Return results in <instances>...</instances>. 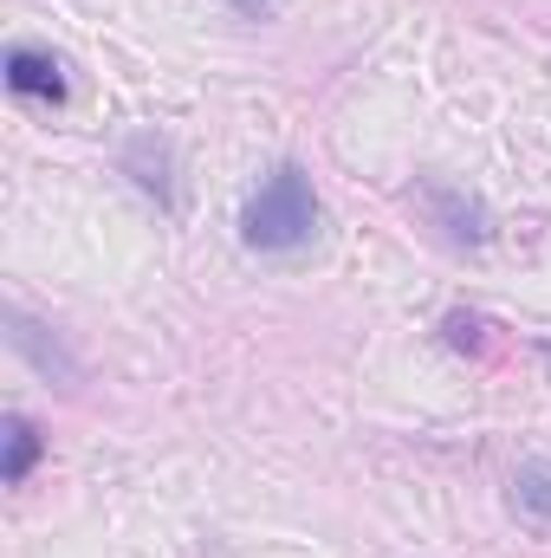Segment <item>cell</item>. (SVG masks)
<instances>
[{
  "instance_id": "2",
  "label": "cell",
  "mask_w": 551,
  "mask_h": 558,
  "mask_svg": "<svg viewBox=\"0 0 551 558\" xmlns=\"http://www.w3.org/2000/svg\"><path fill=\"white\" fill-rule=\"evenodd\" d=\"M7 85H13V98H33V105H65V65L52 59V52H39V46H13L7 52Z\"/></svg>"
},
{
  "instance_id": "5",
  "label": "cell",
  "mask_w": 551,
  "mask_h": 558,
  "mask_svg": "<svg viewBox=\"0 0 551 558\" xmlns=\"http://www.w3.org/2000/svg\"><path fill=\"white\" fill-rule=\"evenodd\" d=\"M13 344H20V351H26V357L52 377V384H65V390L78 384V364L65 357V344H59V338H46V325H33L26 312H13Z\"/></svg>"
},
{
  "instance_id": "8",
  "label": "cell",
  "mask_w": 551,
  "mask_h": 558,
  "mask_svg": "<svg viewBox=\"0 0 551 558\" xmlns=\"http://www.w3.org/2000/svg\"><path fill=\"white\" fill-rule=\"evenodd\" d=\"M480 331H487V325H480L474 312H454V318H448V344H454V351H480V344H487Z\"/></svg>"
},
{
  "instance_id": "7",
  "label": "cell",
  "mask_w": 551,
  "mask_h": 558,
  "mask_svg": "<svg viewBox=\"0 0 551 558\" xmlns=\"http://www.w3.org/2000/svg\"><path fill=\"white\" fill-rule=\"evenodd\" d=\"M33 461H39V428L26 416H7V468H0L7 487H20V481L33 474Z\"/></svg>"
},
{
  "instance_id": "1",
  "label": "cell",
  "mask_w": 551,
  "mask_h": 558,
  "mask_svg": "<svg viewBox=\"0 0 551 558\" xmlns=\"http://www.w3.org/2000/svg\"><path fill=\"white\" fill-rule=\"evenodd\" d=\"M241 234L260 254H298V247H311V234H318V189H311V175L298 162H279L273 175L247 195Z\"/></svg>"
},
{
  "instance_id": "4",
  "label": "cell",
  "mask_w": 551,
  "mask_h": 558,
  "mask_svg": "<svg viewBox=\"0 0 551 558\" xmlns=\"http://www.w3.org/2000/svg\"><path fill=\"white\" fill-rule=\"evenodd\" d=\"M421 195H428L434 221H441L454 241H467V247H480V241H487V208H480L474 195H461V189H448V182H428Z\"/></svg>"
},
{
  "instance_id": "9",
  "label": "cell",
  "mask_w": 551,
  "mask_h": 558,
  "mask_svg": "<svg viewBox=\"0 0 551 558\" xmlns=\"http://www.w3.org/2000/svg\"><path fill=\"white\" fill-rule=\"evenodd\" d=\"M234 7H241L247 20H260V13H273V0H234Z\"/></svg>"
},
{
  "instance_id": "3",
  "label": "cell",
  "mask_w": 551,
  "mask_h": 558,
  "mask_svg": "<svg viewBox=\"0 0 551 558\" xmlns=\"http://www.w3.org/2000/svg\"><path fill=\"white\" fill-rule=\"evenodd\" d=\"M124 175H137L143 195H156L162 208L175 202V149H169V137H156V131H143V137L124 143Z\"/></svg>"
},
{
  "instance_id": "6",
  "label": "cell",
  "mask_w": 551,
  "mask_h": 558,
  "mask_svg": "<svg viewBox=\"0 0 551 558\" xmlns=\"http://www.w3.org/2000/svg\"><path fill=\"white\" fill-rule=\"evenodd\" d=\"M513 507L551 526V461H526V468L513 474Z\"/></svg>"
}]
</instances>
